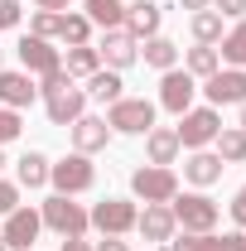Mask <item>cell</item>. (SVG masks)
<instances>
[{"mask_svg": "<svg viewBox=\"0 0 246 251\" xmlns=\"http://www.w3.org/2000/svg\"><path fill=\"white\" fill-rule=\"evenodd\" d=\"M39 97H44V106H49V121L53 126H73L77 116H87V92L68 77V73H49V77H39Z\"/></svg>", "mask_w": 246, "mask_h": 251, "instance_id": "cell-1", "label": "cell"}, {"mask_svg": "<svg viewBox=\"0 0 246 251\" xmlns=\"http://www.w3.org/2000/svg\"><path fill=\"white\" fill-rule=\"evenodd\" d=\"M169 213H174V222L184 232H213L217 218H222V208H217L208 193H174L169 198Z\"/></svg>", "mask_w": 246, "mask_h": 251, "instance_id": "cell-2", "label": "cell"}, {"mask_svg": "<svg viewBox=\"0 0 246 251\" xmlns=\"http://www.w3.org/2000/svg\"><path fill=\"white\" fill-rule=\"evenodd\" d=\"M217 130H222L217 106H188L184 116H179V126H174V135H179L184 150H208L217 140Z\"/></svg>", "mask_w": 246, "mask_h": 251, "instance_id": "cell-3", "label": "cell"}, {"mask_svg": "<svg viewBox=\"0 0 246 251\" xmlns=\"http://www.w3.org/2000/svg\"><path fill=\"white\" fill-rule=\"evenodd\" d=\"M49 184H53V193H68V198H73V193H87V188L97 184V169H92L87 155L73 150V155H63L58 164H49Z\"/></svg>", "mask_w": 246, "mask_h": 251, "instance_id": "cell-4", "label": "cell"}, {"mask_svg": "<svg viewBox=\"0 0 246 251\" xmlns=\"http://www.w3.org/2000/svg\"><path fill=\"white\" fill-rule=\"evenodd\" d=\"M39 218H44V227H53L58 237H82V232L92 227V222H87V213H82V203H73L68 193H53V198H44Z\"/></svg>", "mask_w": 246, "mask_h": 251, "instance_id": "cell-5", "label": "cell"}, {"mask_svg": "<svg viewBox=\"0 0 246 251\" xmlns=\"http://www.w3.org/2000/svg\"><path fill=\"white\" fill-rule=\"evenodd\" d=\"M130 193L145 198V203H169V198L179 193V174H174L169 164H145V169L130 174Z\"/></svg>", "mask_w": 246, "mask_h": 251, "instance_id": "cell-6", "label": "cell"}, {"mask_svg": "<svg viewBox=\"0 0 246 251\" xmlns=\"http://www.w3.org/2000/svg\"><path fill=\"white\" fill-rule=\"evenodd\" d=\"M106 126L121 130V135H145L154 126V101H145V97H121V101H111Z\"/></svg>", "mask_w": 246, "mask_h": 251, "instance_id": "cell-7", "label": "cell"}, {"mask_svg": "<svg viewBox=\"0 0 246 251\" xmlns=\"http://www.w3.org/2000/svg\"><path fill=\"white\" fill-rule=\"evenodd\" d=\"M135 203L130 198H106V203H97L92 213H87V222H92L101 237H125V232H135Z\"/></svg>", "mask_w": 246, "mask_h": 251, "instance_id": "cell-8", "label": "cell"}, {"mask_svg": "<svg viewBox=\"0 0 246 251\" xmlns=\"http://www.w3.org/2000/svg\"><path fill=\"white\" fill-rule=\"evenodd\" d=\"M203 97L208 106H242L246 101V68H217L213 77H203Z\"/></svg>", "mask_w": 246, "mask_h": 251, "instance_id": "cell-9", "label": "cell"}, {"mask_svg": "<svg viewBox=\"0 0 246 251\" xmlns=\"http://www.w3.org/2000/svg\"><path fill=\"white\" fill-rule=\"evenodd\" d=\"M193 97H198V77H193V73H184V68H169V73L159 77V106H164V111L184 116L188 106H193Z\"/></svg>", "mask_w": 246, "mask_h": 251, "instance_id": "cell-10", "label": "cell"}, {"mask_svg": "<svg viewBox=\"0 0 246 251\" xmlns=\"http://www.w3.org/2000/svg\"><path fill=\"white\" fill-rule=\"evenodd\" d=\"M20 63H25L29 77H49V73H58V68H63V53L49 44V39L25 34V39H20Z\"/></svg>", "mask_w": 246, "mask_h": 251, "instance_id": "cell-11", "label": "cell"}, {"mask_svg": "<svg viewBox=\"0 0 246 251\" xmlns=\"http://www.w3.org/2000/svg\"><path fill=\"white\" fill-rule=\"evenodd\" d=\"M97 58L106 63L111 73H121L140 58V39H130L125 29H101V44H97Z\"/></svg>", "mask_w": 246, "mask_h": 251, "instance_id": "cell-12", "label": "cell"}, {"mask_svg": "<svg viewBox=\"0 0 246 251\" xmlns=\"http://www.w3.org/2000/svg\"><path fill=\"white\" fill-rule=\"evenodd\" d=\"M39 232H44V218L34 213V208H15L10 218H5V251L15 247V251H29L34 242H39Z\"/></svg>", "mask_w": 246, "mask_h": 251, "instance_id": "cell-13", "label": "cell"}, {"mask_svg": "<svg viewBox=\"0 0 246 251\" xmlns=\"http://www.w3.org/2000/svg\"><path fill=\"white\" fill-rule=\"evenodd\" d=\"M159 20H164V10H159L154 0H130L121 29L130 34V39H154V34H159Z\"/></svg>", "mask_w": 246, "mask_h": 251, "instance_id": "cell-14", "label": "cell"}, {"mask_svg": "<svg viewBox=\"0 0 246 251\" xmlns=\"http://www.w3.org/2000/svg\"><path fill=\"white\" fill-rule=\"evenodd\" d=\"M106 140H111L106 116H77V121H73V150H77V155H97V150H106Z\"/></svg>", "mask_w": 246, "mask_h": 251, "instance_id": "cell-15", "label": "cell"}, {"mask_svg": "<svg viewBox=\"0 0 246 251\" xmlns=\"http://www.w3.org/2000/svg\"><path fill=\"white\" fill-rule=\"evenodd\" d=\"M135 232H140L145 242H169V237L179 232V222L169 213V203H145V213L135 218Z\"/></svg>", "mask_w": 246, "mask_h": 251, "instance_id": "cell-16", "label": "cell"}, {"mask_svg": "<svg viewBox=\"0 0 246 251\" xmlns=\"http://www.w3.org/2000/svg\"><path fill=\"white\" fill-rule=\"evenodd\" d=\"M222 159H217V150H188V164H184V179L193 188H213L217 179H222Z\"/></svg>", "mask_w": 246, "mask_h": 251, "instance_id": "cell-17", "label": "cell"}, {"mask_svg": "<svg viewBox=\"0 0 246 251\" xmlns=\"http://www.w3.org/2000/svg\"><path fill=\"white\" fill-rule=\"evenodd\" d=\"M179 135H174V126H150L145 130V155H150V164H174L179 159Z\"/></svg>", "mask_w": 246, "mask_h": 251, "instance_id": "cell-18", "label": "cell"}, {"mask_svg": "<svg viewBox=\"0 0 246 251\" xmlns=\"http://www.w3.org/2000/svg\"><path fill=\"white\" fill-rule=\"evenodd\" d=\"M34 97H39V87H34V77H29V73H0V101H5L10 111L29 106Z\"/></svg>", "mask_w": 246, "mask_h": 251, "instance_id": "cell-19", "label": "cell"}, {"mask_svg": "<svg viewBox=\"0 0 246 251\" xmlns=\"http://www.w3.org/2000/svg\"><path fill=\"white\" fill-rule=\"evenodd\" d=\"M121 87H125L121 73H111V68H97L92 77H87V87H82V92L92 97V101H106V106H111V101H121V97H125Z\"/></svg>", "mask_w": 246, "mask_h": 251, "instance_id": "cell-20", "label": "cell"}, {"mask_svg": "<svg viewBox=\"0 0 246 251\" xmlns=\"http://www.w3.org/2000/svg\"><path fill=\"white\" fill-rule=\"evenodd\" d=\"M217 58L227 68H246V20H237L232 29L217 39Z\"/></svg>", "mask_w": 246, "mask_h": 251, "instance_id": "cell-21", "label": "cell"}, {"mask_svg": "<svg viewBox=\"0 0 246 251\" xmlns=\"http://www.w3.org/2000/svg\"><path fill=\"white\" fill-rule=\"evenodd\" d=\"M82 15L92 20L97 29H121L125 5H121V0H82Z\"/></svg>", "mask_w": 246, "mask_h": 251, "instance_id": "cell-22", "label": "cell"}, {"mask_svg": "<svg viewBox=\"0 0 246 251\" xmlns=\"http://www.w3.org/2000/svg\"><path fill=\"white\" fill-rule=\"evenodd\" d=\"M213 145H217V159H222V164H246V130H237V126H222Z\"/></svg>", "mask_w": 246, "mask_h": 251, "instance_id": "cell-23", "label": "cell"}, {"mask_svg": "<svg viewBox=\"0 0 246 251\" xmlns=\"http://www.w3.org/2000/svg\"><path fill=\"white\" fill-rule=\"evenodd\" d=\"M15 179H20L25 188H44V184H49V159L39 155V150L20 155V159H15Z\"/></svg>", "mask_w": 246, "mask_h": 251, "instance_id": "cell-24", "label": "cell"}, {"mask_svg": "<svg viewBox=\"0 0 246 251\" xmlns=\"http://www.w3.org/2000/svg\"><path fill=\"white\" fill-rule=\"evenodd\" d=\"M97 68H101V58H97L92 44H73L68 58H63V73H68V77H92Z\"/></svg>", "mask_w": 246, "mask_h": 251, "instance_id": "cell-25", "label": "cell"}, {"mask_svg": "<svg viewBox=\"0 0 246 251\" xmlns=\"http://www.w3.org/2000/svg\"><path fill=\"white\" fill-rule=\"evenodd\" d=\"M140 58L150 63V68H159V73H169L174 63H179V49L164 39V34H154V39H145V49H140Z\"/></svg>", "mask_w": 246, "mask_h": 251, "instance_id": "cell-26", "label": "cell"}, {"mask_svg": "<svg viewBox=\"0 0 246 251\" xmlns=\"http://www.w3.org/2000/svg\"><path fill=\"white\" fill-rule=\"evenodd\" d=\"M217 68H222V58H217V44H198V49H188L184 73H193V77H213Z\"/></svg>", "mask_w": 246, "mask_h": 251, "instance_id": "cell-27", "label": "cell"}, {"mask_svg": "<svg viewBox=\"0 0 246 251\" xmlns=\"http://www.w3.org/2000/svg\"><path fill=\"white\" fill-rule=\"evenodd\" d=\"M188 29H193L198 44H217V39H222V15H217V10H193V15H188Z\"/></svg>", "mask_w": 246, "mask_h": 251, "instance_id": "cell-28", "label": "cell"}, {"mask_svg": "<svg viewBox=\"0 0 246 251\" xmlns=\"http://www.w3.org/2000/svg\"><path fill=\"white\" fill-rule=\"evenodd\" d=\"M58 39L73 49V44H87L92 39V20L87 15H58Z\"/></svg>", "mask_w": 246, "mask_h": 251, "instance_id": "cell-29", "label": "cell"}, {"mask_svg": "<svg viewBox=\"0 0 246 251\" xmlns=\"http://www.w3.org/2000/svg\"><path fill=\"white\" fill-rule=\"evenodd\" d=\"M58 15H63V10H34L29 34H39V39H58Z\"/></svg>", "mask_w": 246, "mask_h": 251, "instance_id": "cell-30", "label": "cell"}, {"mask_svg": "<svg viewBox=\"0 0 246 251\" xmlns=\"http://www.w3.org/2000/svg\"><path fill=\"white\" fill-rule=\"evenodd\" d=\"M20 130H25V126H20V111H10V106H5V111H0V145H10Z\"/></svg>", "mask_w": 246, "mask_h": 251, "instance_id": "cell-31", "label": "cell"}, {"mask_svg": "<svg viewBox=\"0 0 246 251\" xmlns=\"http://www.w3.org/2000/svg\"><path fill=\"white\" fill-rule=\"evenodd\" d=\"M15 208H20V188H15V184H5V179H0V218H10Z\"/></svg>", "mask_w": 246, "mask_h": 251, "instance_id": "cell-32", "label": "cell"}, {"mask_svg": "<svg viewBox=\"0 0 246 251\" xmlns=\"http://www.w3.org/2000/svg\"><path fill=\"white\" fill-rule=\"evenodd\" d=\"M213 10L222 20H246V0H213Z\"/></svg>", "mask_w": 246, "mask_h": 251, "instance_id": "cell-33", "label": "cell"}, {"mask_svg": "<svg viewBox=\"0 0 246 251\" xmlns=\"http://www.w3.org/2000/svg\"><path fill=\"white\" fill-rule=\"evenodd\" d=\"M20 25V0H0V29H15Z\"/></svg>", "mask_w": 246, "mask_h": 251, "instance_id": "cell-34", "label": "cell"}, {"mask_svg": "<svg viewBox=\"0 0 246 251\" xmlns=\"http://www.w3.org/2000/svg\"><path fill=\"white\" fill-rule=\"evenodd\" d=\"M227 213H232V222H237V227H246V188L232 198V203H227Z\"/></svg>", "mask_w": 246, "mask_h": 251, "instance_id": "cell-35", "label": "cell"}, {"mask_svg": "<svg viewBox=\"0 0 246 251\" xmlns=\"http://www.w3.org/2000/svg\"><path fill=\"white\" fill-rule=\"evenodd\" d=\"M92 251H130V247H125L121 237H101V242H97V247H92Z\"/></svg>", "mask_w": 246, "mask_h": 251, "instance_id": "cell-36", "label": "cell"}, {"mask_svg": "<svg viewBox=\"0 0 246 251\" xmlns=\"http://www.w3.org/2000/svg\"><path fill=\"white\" fill-rule=\"evenodd\" d=\"M63 251H92V247H87L82 237H63Z\"/></svg>", "mask_w": 246, "mask_h": 251, "instance_id": "cell-37", "label": "cell"}, {"mask_svg": "<svg viewBox=\"0 0 246 251\" xmlns=\"http://www.w3.org/2000/svg\"><path fill=\"white\" fill-rule=\"evenodd\" d=\"M184 10H213V0H179Z\"/></svg>", "mask_w": 246, "mask_h": 251, "instance_id": "cell-38", "label": "cell"}, {"mask_svg": "<svg viewBox=\"0 0 246 251\" xmlns=\"http://www.w3.org/2000/svg\"><path fill=\"white\" fill-rule=\"evenodd\" d=\"M34 5H39V10H63L68 0H34Z\"/></svg>", "mask_w": 246, "mask_h": 251, "instance_id": "cell-39", "label": "cell"}, {"mask_svg": "<svg viewBox=\"0 0 246 251\" xmlns=\"http://www.w3.org/2000/svg\"><path fill=\"white\" fill-rule=\"evenodd\" d=\"M237 130H246V101H242V126H237Z\"/></svg>", "mask_w": 246, "mask_h": 251, "instance_id": "cell-40", "label": "cell"}, {"mask_svg": "<svg viewBox=\"0 0 246 251\" xmlns=\"http://www.w3.org/2000/svg\"><path fill=\"white\" fill-rule=\"evenodd\" d=\"M0 169H5V155H0Z\"/></svg>", "mask_w": 246, "mask_h": 251, "instance_id": "cell-41", "label": "cell"}, {"mask_svg": "<svg viewBox=\"0 0 246 251\" xmlns=\"http://www.w3.org/2000/svg\"><path fill=\"white\" fill-rule=\"evenodd\" d=\"M0 251H5V237H0Z\"/></svg>", "mask_w": 246, "mask_h": 251, "instance_id": "cell-42", "label": "cell"}, {"mask_svg": "<svg viewBox=\"0 0 246 251\" xmlns=\"http://www.w3.org/2000/svg\"><path fill=\"white\" fill-rule=\"evenodd\" d=\"M242 251H246V242H242Z\"/></svg>", "mask_w": 246, "mask_h": 251, "instance_id": "cell-43", "label": "cell"}]
</instances>
